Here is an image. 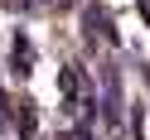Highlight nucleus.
I'll return each instance as SVG.
<instances>
[{
    "mask_svg": "<svg viewBox=\"0 0 150 140\" xmlns=\"http://www.w3.org/2000/svg\"><path fill=\"white\" fill-rule=\"evenodd\" d=\"M140 15H145V24H150V0H140Z\"/></svg>",
    "mask_w": 150,
    "mask_h": 140,
    "instance_id": "obj_6",
    "label": "nucleus"
},
{
    "mask_svg": "<svg viewBox=\"0 0 150 140\" xmlns=\"http://www.w3.org/2000/svg\"><path fill=\"white\" fill-rule=\"evenodd\" d=\"M131 135H136V140H145V106H136V111H131Z\"/></svg>",
    "mask_w": 150,
    "mask_h": 140,
    "instance_id": "obj_4",
    "label": "nucleus"
},
{
    "mask_svg": "<svg viewBox=\"0 0 150 140\" xmlns=\"http://www.w3.org/2000/svg\"><path fill=\"white\" fill-rule=\"evenodd\" d=\"M82 24H87V34H107V39L116 44V29H111V24H107V10H102L97 0H92L87 10H82Z\"/></svg>",
    "mask_w": 150,
    "mask_h": 140,
    "instance_id": "obj_2",
    "label": "nucleus"
},
{
    "mask_svg": "<svg viewBox=\"0 0 150 140\" xmlns=\"http://www.w3.org/2000/svg\"><path fill=\"white\" fill-rule=\"evenodd\" d=\"M121 111H126V101H121V72H116V63H102V116H107L111 130H121Z\"/></svg>",
    "mask_w": 150,
    "mask_h": 140,
    "instance_id": "obj_1",
    "label": "nucleus"
},
{
    "mask_svg": "<svg viewBox=\"0 0 150 140\" xmlns=\"http://www.w3.org/2000/svg\"><path fill=\"white\" fill-rule=\"evenodd\" d=\"M20 130H24V135L34 130V111H29V101H20Z\"/></svg>",
    "mask_w": 150,
    "mask_h": 140,
    "instance_id": "obj_5",
    "label": "nucleus"
},
{
    "mask_svg": "<svg viewBox=\"0 0 150 140\" xmlns=\"http://www.w3.org/2000/svg\"><path fill=\"white\" fill-rule=\"evenodd\" d=\"M10 63H15V72H29V63H34L29 34H15V53H10Z\"/></svg>",
    "mask_w": 150,
    "mask_h": 140,
    "instance_id": "obj_3",
    "label": "nucleus"
}]
</instances>
